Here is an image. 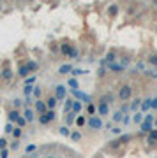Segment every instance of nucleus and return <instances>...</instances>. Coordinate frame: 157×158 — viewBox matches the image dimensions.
Returning a JSON list of instances; mask_svg holds the SVG:
<instances>
[{"instance_id":"obj_1","label":"nucleus","mask_w":157,"mask_h":158,"mask_svg":"<svg viewBox=\"0 0 157 158\" xmlns=\"http://www.w3.org/2000/svg\"><path fill=\"white\" fill-rule=\"evenodd\" d=\"M132 97V86L131 84H122L120 86V92H118V100H122V104H125L127 100H131Z\"/></svg>"},{"instance_id":"obj_2","label":"nucleus","mask_w":157,"mask_h":158,"mask_svg":"<svg viewBox=\"0 0 157 158\" xmlns=\"http://www.w3.org/2000/svg\"><path fill=\"white\" fill-rule=\"evenodd\" d=\"M154 130V114H147L143 123L140 125V133H150Z\"/></svg>"},{"instance_id":"obj_3","label":"nucleus","mask_w":157,"mask_h":158,"mask_svg":"<svg viewBox=\"0 0 157 158\" xmlns=\"http://www.w3.org/2000/svg\"><path fill=\"white\" fill-rule=\"evenodd\" d=\"M86 125H88V128H92V130H101L104 127L101 116H90V118L86 120Z\"/></svg>"},{"instance_id":"obj_4","label":"nucleus","mask_w":157,"mask_h":158,"mask_svg":"<svg viewBox=\"0 0 157 158\" xmlns=\"http://www.w3.org/2000/svg\"><path fill=\"white\" fill-rule=\"evenodd\" d=\"M131 139H132V135H131V133H122V135H120L118 139H115V141H111V144H109V146H111V148H118V146H122V144L129 142Z\"/></svg>"},{"instance_id":"obj_5","label":"nucleus","mask_w":157,"mask_h":158,"mask_svg":"<svg viewBox=\"0 0 157 158\" xmlns=\"http://www.w3.org/2000/svg\"><path fill=\"white\" fill-rule=\"evenodd\" d=\"M73 95H74L76 98H80L81 102H85L86 105H88V104H92V97H90V95H86V93H83V92H80V90L73 92Z\"/></svg>"},{"instance_id":"obj_6","label":"nucleus","mask_w":157,"mask_h":158,"mask_svg":"<svg viewBox=\"0 0 157 158\" xmlns=\"http://www.w3.org/2000/svg\"><path fill=\"white\" fill-rule=\"evenodd\" d=\"M65 95H67L65 86H64V84H57V86H55V97H57V100H64Z\"/></svg>"},{"instance_id":"obj_7","label":"nucleus","mask_w":157,"mask_h":158,"mask_svg":"<svg viewBox=\"0 0 157 158\" xmlns=\"http://www.w3.org/2000/svg\"><path fill=\"white\" fill-rule=\"evenodd\" d=\"M97 114L102 118V116H108L109 114V105L108 104H104V102H99L97 104Z\"/></svg>"},{"instance_id":"obj_8","label":"nucleus","mask_w":157,"mask_h":158,"mask_svg":"<svg viewBox=\"0 0 157 158\" xmlns=\"http://www.w3.org/2000/svg\"><path fill=\"white\" fill-rule=\"evenodd\" d=\"M35 111L39 112V116H42V114H46V112H48L50 109H48L46 102H42V100H37V102H35Z\"/></svg>"},{"instance_id":"obj_9","label":"nucleus","mask_w":157,"mask_h":158,"mask_svg":"<svg viewBox=\"0 0 157 158\" xmlns=\"http://www.w3.org/2000/svg\"><path fill=\"white\" fill-rule=\"evenodd\" d=\"M108 69H109L111 72H115V74H122V72L125 70L124 67H122V63H117V62H115V63H109V65H108Z\"/></svg>"},{"instance_id":"obj_10","label":"nucleus","mask_w":157,"mask_h":158,"mask_svg":"<svg viewBox=\"0 0 157 158\" xmlns=\"http://www.w3.org/2000/svg\"><path fill=\"white\" fill-rule=\"evenodd\" d=\"M73 70H74V67H73L71 63H65V65H62L60 69H58V74L67 76V74H73Z\"/></svg>"},{"instance_id":"obj_11","label":"nucleus","mask_w":157,"mask_h":158,"mask_svg":"<svg viewBox=\"0 0 157 158\" xmlns=\"http://www.w3.org/2000/svg\"><path fill=\"white\" fill-rule=\"evenodd\" d=\"M150 109H152V97L143 98L141 100V112H148Z\"/></svg>"},{"instance_id":"obj_12","label":"nucleus","mask_w":157,"mask_h":158,"mask_svg":"<svg viewBox=\"0 0 157 158\" xmlns=\"http://www.w3.org/2000/svg\"><path fill=\"white\" fill-rule=\"evenodd\" d=\"M115 60H117V53H115V51H109V53L106 55V58L102 60V63H104V65H109V63H115Z\"/></svg>"},{"instance_id":"obj_13","label":"nucleus","mask_w":157,"mask_h":158,"mask_svg":"<svg viewBox=\"0 0 157 158\" xmlns=\"http://www.w3.org/2000/svg\"><path fill=\"white\" fill-rule=\"evenodd\" d=\"M76 118H78V114H76V112H67V114H65V123H67V127H69V125H73V123H76Z\"/></svg>"},{"instance_id":"obj_14","label":"nucleus","mask_w":157,"mask_h":158,"mask_svg":"<svg viewBox=\"0 0 157 158\" xmlns=\"http://www.w3.org/2000/svg\"><path fill=\"white\" fill-rule=\"evenodd\" d=\"M57 102H58V100H57L55 95H53V97H48V98H46V105H48V109H50V111H55Z\"/></svg>"},{"instance_id":"obj_15","label":"nucleus","mask_w":157,"mask_h":158,"mask_svg":"<svg viewBox=\"0 0 157 158\" xmlns=\"http://www.w3.org/2000/svg\"><path fill=\"white\" fill-rule=\"evenodd\" d=\"M147 142H150V144L157 142V128H154L150 133H147Z\"/></svg>"},{"instance_id":"obj_16","label":"nucleus","mask_w":157,"mask_h":158,"mask_svg":"<svg viewBox=\"0 0 157 158\" xmlns=\"http://www.w3.org/2000/svg\"><path fill=\"white\" fill-rule=\"evenodd\" d=\"M67 86H69L73 92H76V90L80 88V83H78V79H74V77H69V81H67Z\"/></svg>"},{"instance_id":"obj_17","label":"nucleus","mask_w":157,"mask_h":158,"mask_svg":"<svg viewBox=\"0 0 157 158\" xmlns=\"http://www.w3.org/2000/svg\"><path fill=\"white\" fill-rule=\"evenodd\" d=\"M115 100V97H113V93H106V95H102L101 98H99V102H104V104H111V102H113Z\"/></svg>"},{"instance_id":"obj_18","label":"nucleus","mask_w":157,"mask_h":158,"mask_svg":"<svg viewBox=\"0 0 157 158\" xmlns=\"http://www.w3.org/2000/svg\"><path fill=\"white\" fill-rule=\"evenodd\" d=\"M143 120H145V118H143V112H141V111H138L136 114L132 116V121L136 123V125H141V123H143Z\"/></svg>"},{"instance_id":"obj_19","label":"nucleus","mask_w":157,"mask_h":158,"mask_svg":"<svg viewBox=\"0 0 157 158\" xmlns=\"http://www.w3.org/2000/svg\"><path fill=\"white\" fill-rule=\"evenodd\" d=\"M23 118H25L28 123H30V121H34V118H35V116H34V111H32L30 107H27V109H25V116H23Z\"/></svg>"},{"instance_id":"obj_20","label":"nucleus","mask_w":157,"mask_h":158,"mask_svg":"<svg viewBox=\"0 0 157 158\" xmlns=\"http://www.w3.org/2000/svg\"><path fill=\"white\" fill-rule=\"evenodd\" d=\"M73 105H74V98H67V100H65V105H64V109H65V114L73 111Z\"/></svg>"},{"instance_id":"obj_21","label":"nucleus","mask_w":157,"mask_h":158,"mask_svg":"<svg viewBox=\"0 0 157 158\" xmlns=\"http://www.w3.org/2000/svg\"><path fill=\"white\" fill-rule=\"evenodd\" d=\"M86 114L95 116V114H97V105H94V104H88V105H86Z\"/></svg>"},{"instance_id":"obj_22","label":"nucleus","mask_w":157,"mask_h":158,"mask_svg":"<svg viewBox=\"0 0 157 158\" xmlns=\"http://www.w3.org/2000/svg\"><path fill=\"white\" fill-rule=\"evenodd\" d=\"M19 120V112L16 111V109H12L11 112H9V123H12V121H18Z\"/></svg>"},{"instance_id":"obj_23","label":"nucleus","mask_w":157,"mask_h":158,"mask_svg":"<svg viewBox=\"0 0 157 158\" xmlns=\"http://www.w3.org/2000/svg\"><path fill=\"white\" fill-rule=\"evenodd\" d=\"M58 132H60V135H64V137H71V130H69V127H60L58 128Z\"/></svg>"},{"instance_id":"obj_24","label":"nucleus","mask_w":157,"mask_h":158,"mask_svg":"<svg viewBox=\"0 0 157 158\" xmlns=\"http://www.w3.org/2000/svg\"><path fill=\"white\" fill-rule=\"evenodd\" d=\"M71 51H73V48H71V44H62V55H65V56H69V55H71Z\"/></svg>"},{"instance_id":"obj_25","label":"nucleus","mask_w":157,"mask_h":158,"mask_svg":"<svg viewBox=\"0 0 157 158\" xmlns=\"http://www.w3.org/2000/svg\"><path fill=\"white\" fill-rule=\"evenodd\" d=\"M28 74H30V69H28L27 65H23V67H19V76H21V77H27Z\"/></svg>"},{"instance_id":"obj_26","label":"nucleus","mask_w":157,"mask_h":158,"mask_svg":"<svg viewBox=\"0 0 157 158\" xmlns=\"http://www.w3.org/2000/svg\"><path fill=\"white\" fill-rule=\"evenodd\" d=\"M138 107H141V98H136V100L131 104V109H132V111H136V112H138Z\"/></svg>"},{"instance_id":"obj_27","label":"nucleus","mask_w":157,"mask_h":158,"mask_svg":"<svg viewBox=\"0 0 157 158\" xmlns=\"http://www.w3.org/2000/svg\"><path fill=\"white\" fill-rule=\"evenodd\" d=\"M122 120H124V112H122V111H117L115 114H113V121L118 123V121H122Z\"/></svg>"},{"instance_id":"obj_28","label":"nucleus","mask_w":157,"mask_h":158,"mask_svg":"<svg viewBox=\"0 0 157 158\" xmlns=\"http://www.w3.org/2000/svg\"><path fill=\"white\" fill-rule=\"evenodd\" d=\"M73 112H81V104H80V100H74V105H73Z\"/></svg>"},{"instance_id":"obj_29","label":"nucleus","mask_w":157,"mask_h":158,"mask_svg":"<svg viewBox=\"0 0 157 158\" xmlns=\"http://www.w3.org/2000/svg\"><path fill=\"white\" fill-rule=\"evenodd\" d=\"M2 77H4V79H12V70H11V69H6V70L2 72Z\"/></svg>"},{"instance_id":"obj_30","label":"nucleus","mask_w":157,"mask_h":158,"mask_svg":"<svg viewBox=\"0 0 157 158\" xmlns=\"http://www.w3.org/2000/svg\"><path fill=\"white\" fill-rule=\"evenodd\" d=\"M85 123H86V120H85V116H78L76 118V125L81 128V127H85Z\"/></svg>"},{"instance_id":"obj_31","label":"nucleus","mask_w":157,"mask_h":158,"mask_svg":"<svg viewBox=\"0 0 157 158\" xmlns=\"http://www.w3.org/2000/svg\"><path fill=\"white\" fill-rule=\"evenodd\" d=\"M148 63H150L152 67H155V69H157V55H152V56L148 58Z\"/></svg>"},{"instance_id":"obj_32","label":"nucleus","mask_w":157,"mask_h":158,"mask_svg":"<svg viewBox=\"0 0 157 158\" xmlns=\"http://www.w3.org/2000/svg\"><path fill=\"white\" fill-rule=\"evenodd\" d=\"M23 93H25L27 97H28L30 93H34V86H27V84H25V86H23Z\"/></svg>"},{"instance_id":"obj_33","label":"nucleus","mask_w":157,"mask_h":158,"mask_svg":"<svg viewBox=\"0 0 157 158\" xmlns=\"http://www.w3.org/2000/svg\"><path fill=\"white\" fill-rule=\"evenodd\" d=\"M39 123H41V125H48V123H50V118H48L46 114H42V116H39Z\"/></svg>"},{"instance_id":"obj_34","label":"nucleus","mask_w":157,"mask_h":158,"mask_svg":"<svg viewBox=\"0 0 157 158\" xmlns=\"http://www.w3.org/2000/svg\"><path fill=\"white\" fill-rule=\"evenodd\" d=\"M16 123H18V128H21V127H25V125H27V123H28V121H27V120H25V118H23V116H19V120H18V121H16Z\"/></svg>"},{"instance_id":"obj_35","label":"nucleus","mask_w":157,"mask_h":158,"mask_svg":"<svg viewBox=\"0 0 157 158\" xmlns=\"http://www.w3.org/2000/svg\"><path fill=\"white\" fill-rule=\"evenodd\" d=\"M120 111L124 112V114H125V112H129V111H131V104H127V102H125V104H122V107H120Z\"/></svg>"},{"instance_id":"obj_36","label":"nucleus","mask_w":157,"mask_h":158,"mask_svg":"<svg viewBox=\"0 0 157 158\" xmlns=\"http://www.w3.org/2000/svg\"><path fill=\"white\" fill-rule=\"evenodd\" d=\"M34 83H35V76H30V77L25 79V84H27V86H32Z\"/></svg>"},{"instance_id":"obj_37","label":"nucleus","mask_w":157,"mask_h":158,"mask_svg":"<svg viewBox=\"0 0 157 158\" xmlns=\"http://www.w3.org/2000/svg\"><path fill=\"white\" fill-rule=\"evenodd\" d=\"M71 139H73V141H80V139H81V133H80V132H73V133H71Z\"/></svg>"},{"instance_id":"obj_38","label":"nucleus","mask_w":157,"mask_h":158,"mask_svg":"<svg viewBox=\"0 0 157 158\" xmlns=\"http://www.w3.org/2000/svg\"><path fill=\"white\" fill-rule=\"evenodd\" d=\"M81 74H86V70H83V69H74L73 70V76H81Z\"/></svg>"},{"instance_id":"obj_39","label":"nucleus","mask_w":157,"mask_h":158,"mask_svg":"<svg viewBox=\"0 0 157 158\" xmlns=\"http://www.w3.org/2000/svg\"><path fill=\"white\" fill-rule=\"evenodd\" d=\"M12 132H14L12 123H7V125H6V133H12Z\"/></svg>"},{"instance_id":"obj_40","label":"nucleus","mask_w":157,"mask_h":158,"mask_svg":"<svg viewBox=\"0 0 157 158\" xmlns=\"http://www.w3.org/2000/svg\"><path fill=\"white\" fill-rule=\"evenodd\" d=\"M27 67H28L30 70H37V63H35V62H28V63H27Z\"/></svg>"},{"instance_id":"obj_41","label":"nucleus","mask_w":157,"mask_h":158,"mask_svg":"<svg viewBox=\"0 0 157 158\" xmlns=\"http://www.w3.org/2000/svg\"><path fill=\"white\" fill-rule=\"evenodd\" d=\"M111 133L120 135V133H122V128H120V127H113V128H111Z\"/></svg>"},{"instance_id":"obj_42","label":"nucleus","mask_w":157,"mask_h":158,"mask_svg":"<svg viewBox=\"0 0 157 158\" xmlns=\"http://www.w3.org/2000/svg\"><path fill=\"white\" fill-rule=\"evenodd\" d=\"M122 123H124V125H129V123H131V116H129V114H124V120H122Z\"/></svg>"},{"instance_id":"obj_43","label":"nucleus","mask_w":157,"mask_h":158,"mask_svg":"<svg viewBox=\"0 0 157 158\" xmlns=\"http://www.w3.org/2000/svg\"><path fill=\"white\" fill-rule=\"evenodd\" d=\"M35 148H37V146H35V144H28V146H27V149H25V151H27V153H32V151H35Z\"/></svg>"},{"instance_id":"obj_44","label":"nucleus","mask_w":157,"mask_h":158,"mask_svg":"<svg viewBox=\"0 0 157 158\" xmlns=\"http://www.w3.org/2000/svg\"><path fill=\"white\" fill-rule=\"evenodd\" d=\"M152 111H157V97H152Z\"/></svg>"},{"instance_id":"obj_45","label":"nucleus","mask_w":157,"mask_h":158,"mask_svg":"<svg viewBox=\"0 0 157 158\" xmlns=\"http://www.w3.org/2000/svg\"><path fill=\"white\" fill-rule=\"evenodd\" d=\"M34 95H35L37 98L41 97V88H39V86H34Z\"/></svg>"},{"instance_id":"obj_46","label":"nucleus","mask_w":157,"mask_h":158,"mask_svg":"<svg viewBox=\"0 0 157 158\" xmlns=\"http://www.w3.org/2000/svg\"><path fill=\"white\" fill-rule=\"evenodd\" d=\"M69 58H78V49H76V48H73V51H71Z\"/></svg>"},{"instance_id":"obj_47","label":"nucleus","mask_w":157,"mask_h":158,"mask_svg":"<svg viewBox=\"0 0 157 158\" xmlns=\"http://www.w3.org/2000/svg\"><path fill=\"white\" fill-rule=\"evenodd\" d=\"M6 146H7V141L2 137V139H0V149H6Z\"/></svg>"},{"instance_id":"obj_48","label":"nucleus","mask_w":157,"mask_h":158,"mask_svg":"<svg viewBox=\"0 0 157 158\" xmlns=\"http://www.w3.org/2000/svg\"><path fill=\"white\" fill-rule=\"evenodd\" d=\"M9 156V151L7 149H2V151H0V158H7Z\"/></svg>"},{"instance_id":"obj_49","label":"nucleus","mask_w":157,"mask_h":158,"mask_svg":"<svg viewBox=\"0 0 157 158\" xmlns=\"http://www.w3.org/2000/svg\"><path fill=\"white\" fill-rule=\"evenodd\" d=\"M12 135H14V137H19V135H21V128H14Z\"/></svg>"},{"instance_id":"obj_50","label":"nucleus","mask_w":157,"mask_h":158,"mask_svg":"<svg viewBox=\"0 0 157 158\" xmlns=\"http://www.w3.org/2000/svg\"><path fill=\"white\" fill-rule=\"evenodd\" d=\"M97 74H99V77H102V76L106 74V69H99V72H97Z\"/></svg>"},{"instance_id":"obj_51","label":"nucleus","mask_w":157,"mask_h":158,"mask_svg":"<svg viewBox=\"0 0 157 158\" xmlns=\"http://www.w3.org/2000/svg\"><path fill=\"white\" fill-rule=\"evenodd\" d=\"M18 146H19V144H18V141H14V142L11 144V149H18Z\"/></svg>"},{"instance_id":"obj_52","label":"nucleus","mask_w":157,"mask_h":158,"mask_svg":"<svg viewBox=\"0 0 157 158\" xmlns=\"http://www.w3.org/2000/svg\"><path fill=\"white\" fill-rule=\"evenodd\" d=\"M19 104H21V100H19V98H14V105H16V107H18V105H19Z\"/></svg>"},{"instance_id":"obj_53","label":"nucleus","mask_w":157,"mask_h":158,"mask_svg":"<svg viewBox=\"0 0 157 158\" xmlns=\"http://www.w3.org/2000/svg\"><path fill=\"white\" fill-rule=\"evenodd\" d=\"M154 127H157V118H155V120H154Z\"/></svg>"},{"instance_id":"obj_54","label":"nucleus","mask_w":157,"mask_h":158,"mask_svg":"<svg viewBox=\"0 0 157 158\" xmlns=\"http://www.w3.org/2000/svg\"><path fill=\"white\" fill-rule=\"evenodd\" d=\"M0 77H2V70H0Z\"/></svg>"},{"instance_id":"obj_55","label":"nucleus","mask_w":157,"mask_h":158,"mask_svg":"<svg viewBox=\"0 0 157 158\" xmlns=\"http://www.w3.org/2000/svg\"><path fill=\"white\" fill-rule=\"evenodd\" d=\"M48 158H53V156H48Z\"/></svg>"},{"instance_id":"obj_56","label":"nucleus","mask_w":157,"mask_h":158,"mask_svg":"<svg viewBox=\"0 0 157 158\" xmlns=\"http://www.w3.org/2000/svg\"><path fill=\"white\" fill-rule=\"evenodd\" d=\"M155 5H157V2H155Z\"/></svg>"}]
</instances>
